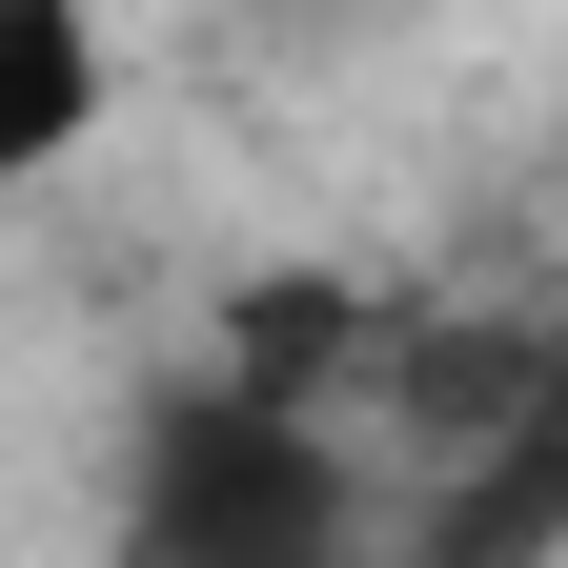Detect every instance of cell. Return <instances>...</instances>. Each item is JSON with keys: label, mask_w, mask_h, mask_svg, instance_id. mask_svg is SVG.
<instances>
[{"label": "cell", "mask_w": 568, "mask_h": 568, "mask_svg": "<svg viewBox=\"0 0 568 568\" xmlns=\"http://www.w3.org/2000/svg\"><path fill=\"white\" fill-rule=\"evenodd\" d=\"M325 528H345V467H325L264 386H183V406H142L122 548H163V568H284V548H325Z\"/></svg>", "instance_id": "obj_1"}, {"label": "cell", "mask_w": 568, "mask_h": 568, "mask_svg": "<svg viewBox=\"0 0 568 568\" xmlns=\"http://www.w3.org/2000/svg\"><path fill=\"white\" fill-rule=\"evenodd\" d=\"M82 122H102V21L82 0H0V203L82 163Z\"/></svg>", "instance_id": "obj_2"}]
</instances>
